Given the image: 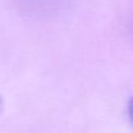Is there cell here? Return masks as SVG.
Here are the masks:
<instances>
[{"label":"cell","mask_w":133,"mask_h":133,"mask_svg":"<svg viewBox=\"0 0 133 133\" xmlns=\"http://www.w3.org/2000/svg\"><path fill=\"white\" fill-rule=\"evenodd\" d=\"M127 113H129V118L133 125V97L130 99L129 105H127Z\"/></svg>","instance_id":"obj_1"},{"label":"cell","mask_w":133,"mask_h":133,"mask_svg":"<svg viewBox=\"0 0 133 133\" xmlns=\"http://www.w3.org/2000/svg\"><path fill=\"white\" fill-rule=\"evenodd\" d=\"M2 110H4V101H2L1 96H0V115H1Z\"/></svg>","instance_id":"obj_2"}]
</instances>
